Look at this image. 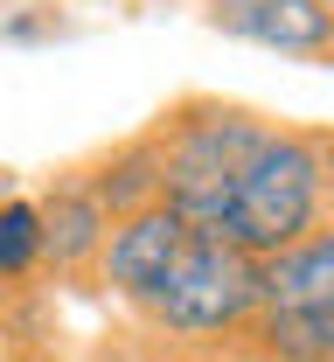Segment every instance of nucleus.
I'll return each mask as SVG.
<instances>
[{"mask_svg": "<svg viewBox=\"0 0 334 362\" xmlns=\"http://www.w3.org/2000/svg\"><path fill=\"white\" fill-rule=\"evenodd\" d=\"M195 223L174 209V202H153V209H140V216H126V223H112V237H105V258H97L91 286L97 293H112L119 307H133L140 314L146 300L160 293V279L174 272V258L189 251Z\"/></svg>", "mask_w": 334, "mask_h": 362, "instance_id": "nucleus-5", "label": "nucleus"}, {"mask_svg": "<svg viewBox=\"0 0 334 362\" xmlns=\"http://www.w3.org/2000/svg\"><path fill=\"white\" fill-rule=\"evenodd\" d=\"M181 362H230V356H181Z\"/></svg>", "mask_w": 334, "mask_h": 362, "instance_id": "nucleus-10", "label": "nucleus"}, {"mask_svg": "<svg viewBox=\"0 0 334 362\" xmlns=\"http://www.w3.org/2000/svg\"><path fill=\"white\" fill-rule=\"evenodd\" d=\"M42 272V202L0 195V286H21Z\"/></svg>", "mask_w": 334, "mask_h": 362, "instance_id": "nucleus-9", "label": "nucleus"}, {"mask_svg": "<svg viewBox=\"0 0 334 362\" xmlns=\"http://www.w3.org/2000/svg\"><path fill=\"white\" fill-rule=\"evenodd\" d=\"M209 28L237 42L279 49L292 63H328L334 70V14L328 0H209Z\"/></svg>", "mask_w": 334, "mask_h": 362, "instance_id": "nucleus-7", "label": "nucleus"}, {"mask_svg": "<svg viewBox=\"0 0 334 362\" xmlns=\"http://www.w3.org/2000/svg\"><path fill=\"white\" fill-rule=\"evenodd\" d=\"M328 14H334V0H328Z\"/></svg>", "mask_w": 334, "mask_h": 362, "instance_id": "nucleus-11", "label": "nucleus"}, {"mask_svg": "<svg viewBox=\"0 0 334 362\" xmlns=\"http://www.w3.org/2000/svg\"><path fill=\"white\" fill-rule=\"evenodd\" d=\"M230 362H334V230L265 265V307Z\"/></svg>", "mask_w": 334, "mask_h": 362, "instance_id": "nucleus-4", "label": "nucleus"}, {"mask_svg": "<svg viewBox=\"0 0 334 362\" xmlns=\"http://www.w3.org/2000/svg\"><path fill=\"white\" fill-rule=\"evenodd\" d=\"M153 133H160V153H167V202L202 223L216 202H223V188L258 160V146L279 133L286 119L279 112H265V105H244V98H216V90H189V98H174L160 119H146Z\"/></svg>", "mask_w": 334, "mask_h": 362, "instance_id": "nucleus-3", "label": "nucleus"}, {"mask_svg": "<svg viewBox=\"0 0 334 362\" xmlns=\"http://www.w3.org/2000/svg\"><path fill=\"white\" fill-rule=\"evenodd\" d=\"M105 237H112V209L97 202L84 160H70L42 195V272H56V286H91Z\"/></svg>", "mask_w": 334, "mask_h": 362, "instance_id": "nucleus-6", "label": "nucleus"}, {"mask_svg": "<svg viewBox=\"0 0 334 362\" xmlns=\"http://www.w3.org/2000/svg\"><path fill=\"white\" fill-rule=\"evenodd\" d=\"M84 175H91L97 202L112 209V223H126V216H140L153 202H167V153H160V133H153V126L112 139L105 153H91Z\"/></svg>", "mask_w": 334, "mask_h": 362, "instance_id": "nucleus-8", "label": "nucleus"}, {"mask_svg": "<svg viewBox=\"0 0 334 362\" xmlns=\"http://www.w3.org/2000/svg\"><path fill=\"white\" fill-rule=\"evenodd\" d=\"M258 307H265V258L195 230L174 272L160 279V293L140 307V320L153 334L181 341L189 356H230L237 334L258 320Z\"/></svg>", "mask_w": 334, "mask_h": 362, "instance_id": "nucleus-2", "label": "nucleus"}, {"mask_svg": "<svg viewBox=\"0 0 334 362\" xmlns=\"http://www.w3.org/2000/svg\"><path fill=\"white\" fill-rule=\"evenodd\" d=\"M195 230L237 244V251L265 258V265L279 251H292V244L334 230V126L286 119Z\"/></svg>", "mask_w": 334, "mask_h": 362, "instance_id": "nucleus-1", "label": "nucleus"}]
</instances>
